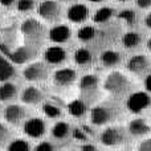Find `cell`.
<instances>
[{"mask_svg": "<svg viewBox=\"0 0 151 151\" xmlns=\"http://www.w3.org/2000/svg\"><path fill=\"white\" fill-rule=\"evenodd\" d=\"M145 41V37L142 33L135 31H129L126 32L125 35L122 36L121 39V42H122L123 48L129 50H134V49H138Z\"/></svg>", "mask_w": 151, "mask_h": 151, "instance_id": "cell-18", "label": "cell"}, {"mask_svg": "<svg viewBox=\"0 0 151 151\" xmlns=\"http://www.w3.org/2000/svg\"><path fill=\"white\" fill-rule=\"evenodd\" d=\"M68 113L74 118H82L88 113V102L83 99H73L68 104Z\"/></svg>", "mask_w": 151, "mask_h": 151, "instance_id": "cell-22", "label": "cell"}, {"mask_svg": "<svg viewBox=\"0 0 151 151\" xmlns=\"http://www.w3.org/2000/svg\"><path fill=\"white\" fill-rule=\"evenodd\" d=\"M73 138L76 139V141H81V142H88L89 139V134L86 133L85 130H83L82 127L81 129H74L73 130Z\"/></svg>", "mask_w": 151, "mask_h": 151, "instance_id": "cell-33", "label": "cell"}, {"mask_svg": "<svg viewBox=\"0 0 151 151\" xmlns=\"http://www.w3.org/2000/svg\"><path fill=\"white\" fill-rule=\"evenodd\" d=\"M90 122L96 126H106L117 121L121 115V107L114 102H102L90 109Z\"/></svg>", "mask_w": 151, "mask_h": 151, "instance_id": "cell-2", "label": "cell"}, {"mask_svg": "<svg viewBox=\"0 0 151 151\" xmlns=\"http://www.w3.org/2000/svg\"><path fill=\"white\" fill-rule=\"evenodd\" d=\"M66 17L70 23L74 24H81L85 23L89 17V8L88 5L81 4V3H76L72 4L68 8V12H66Z\"/></svg>", "mask_w": 151, "mask_h": 151, "instance_id": "cell-16", "label": "cell"}, {"mask_svg": "<svg viewBox=\"0 0 151 151\" xmlns=\"http://www.w3.org/2000/svg\"><path fill=\"white\" fill-rule=\"evenodd\" d=\"M77 81V72L72 68H60L53 73V82L60 88H69Z\"/></svg>", "mask_w": 151, "mask_h": 151, "instance_id": "cell-12", "label": "cell"}, {"mask_svg": "<svg viewBox=\"0 0 151 151\" xmlns=\"http://www.w3.org/2000/svg\"><path fill=\"white\" fill-rule=\"evenodd\" d=\"M42 113L45 114V117L50 118V119H57L61 117V109L58 105L53 104V102H44L41 106Z\"/></svg>", "mask_w": 151, "mask_h": 151, "instance_id": "cell-27", "label": "cell"}, {"mask_svg": "<svg viewBox=\"0 0 151 151\" xmlns=\"http://www.w3.org/2000/svg\"><path fill=\"white\" fill-rule=\"evenodd\" d=\"M117 1H121V3H125V1H129V0H117Z\"/></svg>", "mask_w": 151, "mask_h": 151, "instance_id": "cell-44", "label": "cell"}, {"mask_svg": "<svg viewBox=\"0 0 151 151\" xmlns=\"http://www.w3.org/2000/svg\"><path fill=\"white\" fill-rule=\"evenodd\" d=\"M23 131L28 138L39 139L47 131V125H45L44 119H41L39 117H33V118H29V119L24 121Z\"/></svg>", "mask_w": 151, "mask_h": 151, "instance_id": "cell-10", "label": "cell"}, {"mask_svg": "<svg viewBox=\"0 0 151 151\" xmlns=\"http://www.w3.org/2000/svg\"><path fill=\"white\" fill-rule=\"evenodd\" d=\"M130 133L127 131V127L123 126H106L99 134V142L106 147H119L122 145L127 143L130 139Z\"/></svg>", "mask_w": 151, "mask_h": 151, "instance_id": "cell-3", "label": "cell"}, {"mask_svg": "<svg viewBox=\"0 0 151 151\" xmlns=\"http://www.w3.org/2000/svg\"><path fill=\"white\" fill-rule=\"evenodd\" d=\"M68 58V53L63 47L58 45H52L48 47L44 52V60L49 65H60V64L65 63Z\"/></svg>", "mask_w": 151, "mask_h": 151, "instance_id": "cell-14", "label": "cell"}, {"mask_svg": "<svg viewBox=\"0 0 151 151\" xmlns=\"http://www.w3.org/2000/svg\"><path fill=\"white\" fill-rule=\"evenodd\" d=\"M15 3V0H0V5L3 7H11Z\"/></svg>", "mask_w": 151, "mask_h": 151, "instance_id": "cell-40", "label": "cell"}, {"mask_svg": "<svg viewBox=\"0 0 151 151\" xmlns=\"http://www.w3.org/2000/svg\"><path fill=\"white\" fill-rule=\"evenodd\" d=\"M137 149L139 151H151V138H145L138 143Z\"/></svg>", "mask_w": 151, "mask_h": 151, "instance_id": "cell-35", "label": "cell"}, {"mask_svg": "<svg viewBox=\"0 0 151 151\" xmlns=\"http://www.w3.org/2000/svg\"><path fill=\"white\" fill-rule=\"evenodd\" d=\"M80 149L81 150H97V146L91 143H83V145H81Z\"/></svg>", "mask_w": 151, "mask_h": 151, "instance_id": "cell-39", "label": "cell"}, {"mask_svg": "<svg viewBox=\"0 0 151 151\" xmlns=\"http://www.w3.org/2000/svg\"><path fill=\"white\" fill-rule=\"evenodd\" d=\"M21 101L25 105H39L44 101V94L36 86H27L21 93Z\"/></svg>", "mask_w": 151, "mask_h": 151, "instance_id": "cell-19", "label": "cell"}, {"mask_svg": "<svg viewBox=\"0 0 151 151\" xmlns=\"http://www.w3.org/2000/svg\"><path fill=\"white\" fill-rule=\"evenodd\" d=\"M88 1H90V3H101V1H104V0H88Z\"/></svg>", "mask_w": 151, "mask_h": 151, "instance_id": "cell-43", "label": "cell"}, {"mask_svg": "<svg viewBox=\"0 0 151 151\" xmlns=\"http://www.w3.org/2000/svg\"><path fill=\"white\" fill-rule=\"evenodd\" d=\"M96 35H97V29L94 28L93 25H83V27H81L77 32L78 40L82 42L91 41V40L96 37Z\"/></svg>", "mask_w": 151, "mask_h": 151, "instance_id": "cell-26", "label": "cell"}, {"mask_svg": "<svg viewBox=\"0 0 151 151\" xmlns=\"http://www.w3.org/2000/svg\"><path fill=\"white\" fill-rule=\"evenodd\" d=\"M23 76L27 81L31 82H40L48 78V66L44 63H31L24 68Z\"/></svg>", "mask_w": 151, "mask_h": 151, "instance_id": "cell-9", "label": "cell"}, {"mask_svg": "<svg viewBox=\"0 0 151 151\" xmlns=\"http://www.w3.org/2000/svg\"><path fill=\"white\" fill-rule=\"evenodd\" d=\"M143 85H145V89H146L149 93H151V73H149L146 77H145Z\"/></svg>", "mask_w": 151, "mask_h": 151, "instance_id": "cell-37", "label": "cell"}, {"mask_svg": "<svg viewBox=\"0 0 151 151\" xmlns=\"http://www.w3.org/2000/svg\"><path fill=\"white\" fill-rule=\"evenodd\" d=\"M21 33H23L25 41L29 45L35 44V42H39L42 39V35H44V27L36 19H27L25 21H23L20 28Z\"/></svg>", "mask_w": 151, "mask_h": 151, "instance_id": "cell-6", "label": "cell"}, {"mask_svg": "<svg viewBox=\"0 0 151 151\" xmlns=\"http://www.w3.org/2000/svg\"><path fill=\"white\" fill-rule=\"evenodd\" d=\"M35 8V0H19L17 9L21 12H28Z\"/></svg>", "mask_w": 151, "mask_h": 151, "instance_id": "cell-32", "label": "cell"}, {"mask_svg": "<svg viewBox=\"0 0 151 151\" xmlns=\"http://www.w3.org/2000/svg\"><path fill=\"white\" fill-rule=\"evenodd\" d=\"M99 60H101L102 65L106 66V68H114V66L119 65L122 63V55L119 52H117V50L107 49L101 53Z\"/></svg>", "mask_w": 151, "mask_h": 151, "instance_id": "cell-21", "label": "cell"}, {"mask_svg": "<svg viewBox=\"0 0 151 151\" xmlns=\"http://www.w3.org/2000/svg\"><path fill=\"white\" fill-rule=\"evenodd\" d=\"M35 150L36 151H52V150H55V146L48 141H42L35 147Z\"/></svg>", "mask_w": 151, "mask_h": 151, "instance_id": "cell-34", "label": "cell"}, {"mask_svg": "<svg viewBox=\"0 0 151 151\" xmlns=\"http://www.w3.org/2000/svg\"><path fill=\"white\" fill-rule=\"evenodd\" d=\"M60 3H74V1H77V0H58Z\"/></svg>", "mask_w": 151, "mask_h": 151, "instance_id": "cell-42", "label": "cell"}, {"mask_svg": "<svg viewBox=\"0 0 151 151\" xmlns=\"http://www.w3.org/2000/svg\"><path fill=\"white\" fill-rule=\"evenodd\" d=\"M73 58H74V63L77 64L78 66L85 68V66L91 65V63H93V60H94V56L88 48H78L74 52Z\"/></svg>", "mask_w": 151, "mask_h": 151, "instance_id": "cell-23", "label": "cell"}, {"mask_svg": "<svg viewBox=\"0 0 151 151\" xmlns=\"http://www.w3.org/2000/svg\"><path fill=\"white\" fill-rule=\"evenodd\" d=\"M72 36V31L68 25H55L53 28H50L49 31V40L55 44H64Z\"/></svg>", "mask_w": 151, "mask_h": 151, "instance_id": "cell-17", "label": "cell"}, {"mask_svg": "<svg viewBox=\"0 0 151 151\" xmlns=\"http://www.w3.org/2000/svg\"><path fill=\"white\" fill-rule=\"evenodd\" d=\"M118 17L126 24V25H135L137 23V12L134 9H123L118 13Z\"/></svg>", "mask_w": 151, "mask_h": 151, "instance_id": "cell-29", "label": "cell"}, {"mask_svg": "<svg viewBox=\"0 0 151 151\" xmlns=\"http://www.w3.org/2000/svg\"><path fill=\"white\" fill-rule=\"evenodd\" d=\"M151 106V96L149 91L134 90L126 98V109L133 114H141Z\"/></svg>", "mask_w": 151, "mask_h": 151, "instance_id": "cell-4", "label": "cell"}, {"mask_svg": "<svg viewBox=\"0 0 151 151\" xmlns=\"http://www.w3.org/2000/svg\"><path fill=\"white\" fill-rule=\"evenodd\" d=\"M146 47H147V49H149V52H151V37L149 40H147V42H146Z\"/></svg>", "mask_w": 151, "mask_h": 151, "instance_id": "cell-41", "label": "cell"}, {"mask_svg": "<svg viewBox=\"0 0 151 151\" xmlns=\"http://www.w3.org/2000/svg\"><path fill=\"white\" fill-rule=\"evenodd\" d=\"M5 149L12 150V151H27L31 149V145L28 143V141H25L23 138H15V139H11V142L7 145Z\"/></svg>", "mask_w": 151, "mask_h": 151, "instance_id": "cell-28", "label": "cell"}, {"mask_svg": "<svg viewBox=\"0 0 151 151\" xmlns=\"http://www.w3.org/2000/svg\"><path fill=\"white\" fill-rule=\"evenodd\" d=\"M0 50L15 64H25L36 56V49L31 45H24L16 50H9L7 45L0 44Z\"/></svg>", "mask_w": 151, "mask_h": 151, "instance_id": "cell-7", "label": "cell"}, {"mask_svg": "<svg viewBox=\"0 0 151 151\" xmlns=\"http://www.w3.org/2000/svg\"><path fill=\"white\" fill-rule=\"evenodd\" d=\"M135 3L142 9H150L151 8V0H135Z\"/></svg>", "mask_w": 151, "mask_h": 151, "instance_id": "cell-36", "label": "cell"}, {"mask_svg": "<svg viewBox=\"0 0 151 151\" xmlns=\"http://www.w3.org/2000/svg\"><path fill=\"white\" fill-rule=\"evenodd\" d=\"M78 88H80L81 93L83 97H93L98 93L99 88V78L96 74H85L80 78L78 82Z\"/></svg>", "mask_w": 151, "mask_h": 151, "instance_id": "cell-11", "label": "cell"}, {"mask_svg": "<svg viewBox=\"0 0 151 151\" xmlns=\"http://www.w3.org/2000/svg\"><path fill=\"white\" fill-rule=\"evenodd\" d=\"M113 16H114V8H111V7H101L99 9H97L96 13L93 15V23H96V24L107 23Z\"/></svg>", "mask_w": 151, "mask_h": 151, "instance_id": "cell-25", "label": "cell"}, {"mask_svg": "<svg viewBox=\"0 0 151 151\" xmlns=\"http://www.w3.org/2000/svg\"><path fill=\"white\" fill-rule=\"evenodd\" d=\"M13 74V68L0 56V81H5Z\"/></svg>", "mask_w": 151, "mask_h": 151, "instance_id": "cell-31", "label": "cell"}, {"mask_svg": "<svg viewBox=\"0 0 151 151\" xmlns=\"http://www.w3.org/2000/svg\"><path fill=\"white\" fill-rule=\"evenodd\" d=\"M27 111L23 106L20 105H8L7 107L4 109V119L7 121V123L13 126L20 125L21 122H24L25 119Z\"/></svg>", "mask_w": 151, "mask_h": 151, "instance_id": "cell-15", "label": "cell"}, {"mask_svg": "<svg viewBox=\"0 0 151 151\" xmlns=\"http://www.w3.org/2000/svg\"><path fill=\"white\" fill-rule=\"evenodd\" d=\"M17 97V88L12 82H3L0 85V101L9 102Z\"/></svg>", "mask_w": 151, "mask_h": 151, "instance_id": "cell-24", "label": "cell"}, {"mask_svg": "<svg viewBox=\"0 0 151 151\" xmlns=\"http://www.w3.org/2000/svg\"><path fill=\"white\" fill-rule=\"evenodd\" d=\"M102 86L113 97H127L131 91H134V88H135L134 82L127 76L118 70L110 72L105 77Z\"/></svg>", "mask_w": 151, "mask_h": 151, "instance_id": "cell-1", "label": "cell"}, {"mask_svg": "<svg viewBox=\"0 0 151 151\" xmlns=\"http://www.w3.org/2000/svg\"><path fill=\"white\" fill-rule=\"evenodd\" d=\"M143 23H145V25H146V28L151 29V11H150L149 13H147L146 16H145V19H143Z\"/></svg>", "mask_w": 151, "mask_h": 151, "instance_id": "cell-38", "label": "cell"}, {"mask_svg": "<svg viewBox=\"0 0 151 151\" xmlns=\"http://www.w3.org/2000/svg\"><path fill=\"white\" fill-rule=\"evenodd\" d=\"M126 69L131 74L145 78L149 73H151V57L147 55L131 56L126 63Z\"/></svg>", "mask_w": 151, "mask_h": 151, "instance_id": "cell-5", "label": "cell"}, {"mask_svg": "<svg viewBox=\"0 0 151 151\" xmlns=\"http://www.w3.org/2000/svg\"><path fill=\"white\" fill-rule=\"evenodd\" d=\"M127 131L134 138H142L151 133V126L147 122L146 118L143 117H135L127 123Z\"/></svg>", "mask_w": 151, "mask_h": 151, "instance_id": "cell-13", "label": "cell"}, {"mask_svg": "<svg viewBox=\"0 0 151 151\" xmlns=\"http://www.w3.org/2000/svg\"><path fill=\"white\" fill-rule=\"evenodd\" d=\"M72 133L70 125L65 121H57L55 125L52 126V130H50V135L53 139H57V141H64Z\"/></svg>", "mask_w": 151, "mask_h": 151, "instance_id": "cell-20", "label": "cell"}, {"mask_svg": "<svg viewBox=\"0 0 151 151\" xmlns=\"http://www.w3.org/2000/svg\"><path fill=\"white\" fill-rule=\"evenodd\" d=\"M12 139V131L7 125L0 122V149L7 147V145Z\"/></svg>", "mask_w": 151, "mask_h": 151, "instance_id": "cell-30", "label": "cell"}, {"mask_svg": "<svg viewBox=\"0 0 151 151\" xmlns=\"http://www.w3.org/2000/svg\"><path fill=\"white\" fill-rule=\"evenodd\" d=\"M39 16L47 21H57L61 16V5L58 0H45L37 8Z\"/></svg>", "mask_w": 151, "mask_h": 151, "instance_id": "cell-8", "label": "cell"}]
</instances>
